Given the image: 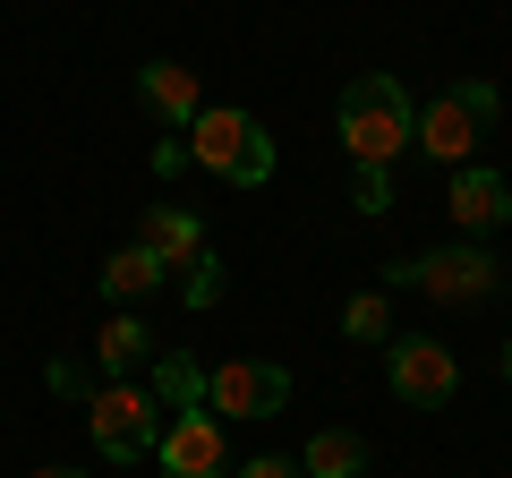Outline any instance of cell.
I'll use <instances>...</instances> for the list:
<instances>
[{"mask_svg": "<svg viewBox=\"0 0 512 478\" xmlns=\"http://www.w3.org/2000/svg\"><path fill=\"white\" fill-rule=\"evenodd\" d=\"M188 163L214 171L222 188H265L274 180V137H265V120L239 103H205L197 129H188Z\"/></svg>", "mask_w": 512, "mask_h": 478, "instance_id": "cell-2", "label": "cell"}, {"mask_svg": "<svg viewBox=\"0 0 512 478\" xmlns=\"http://www.w3.org/2000/svg\"><path fill=\"white\" fill-rule=\"evenodd\" d=\"M35 478H86V470H60V461H52V470H35Z\"/></svg>", "mask_w": 512, "mask_h": 478, "instance_id": "cell-20", "label": "cell"}, {"mask_svg": "<svg viewBox=\"0 0 512 478\" xmlns=\"http://www.w3.org/2000/svg\"><path fill=\"white\" fill-rule=\"evenodd\" d=\"M444 214H453L461 239L504 231V222H512V180H504V171H487V163H461L453 188H444Z\"/></svg>", "mask_w": 512, "mask_h": 478, "instance_id": "cell-9", "label": "cell"}, {"mask_svg": "<svg viewBox=\"0 0 512 478\" xmlns=\"http://www.w3.org/2000/svg\"><path fill=\"white\" fill-rule=\"evenodd\" d=\"M282 402H291V368H274V359H222L205 385L214 419H282Z\"/></svg>", "mask_w": 512, "mask_h": 478, "instance_id": "cell-7", "label": "cell"}, {"mask_svg": "<svg viewBox=\"0 0 512 478\" xmlns=\"http://www.w3.org/2000/svg\"><path fill=\"white\" fill-rule=\"evenodd\" d=\"M504 385H512V342H504Z\"/></svg>", "mask_w": 512, "mask_h": 478, "instance_id": "cell-21", "label": "cell"}, {"mask_svg": "<svg viewBox=\"0 0 512 478\" xmlns=\"http://www.w3.org/2000/svg\"><path fill=\"white\" fill-rule=\"evenodd\" d=\"M94 359H103L111 376H128V368H137V359H154V333L137 325V316H120V308H111V325L94 333Z\"/></svg>", "mask_w": 512, "mask_h": 478, "instance_id": "cell-15", "label": "cell"}, {"mask_svg": "<svg viewBox=\"0 0 512 478\" xmlns=\"http://www.w3.org/2000/svg\"><path fill=\"white\" fill-rule=\"evenodd\" d=\"M214 299H222V265L197 257V265H188V308H214Z\"/></svg>", "mask_w": 512, "mask_h": 478, "instance_id": "cell-18", "label": "cell"}, {"mask_svg": "<svg viewBox=\"0 0 512 478\" xmlns=\"http://www.w3.org/2000/svg\"><path fill=\"white\" fill-rule=\"evenodd\" d=\"M393 282H402V291L444 299V308H470V299H487L495 282H504V265H495L478 239H453V248H427V257L393 265Z\"/></svg>", "mask_w": 512, "mask_h": 478, "instance_id": "cell-5", "label": "cell"}, {"mask_svg": "<svg viewBox=\"0 0 512 478\" xmlns=\"http://www.w3.org/2000/svg\"><path fill=\"white\" fill-rule=\"evenodd\" d=\"M154 461H163V478H231L222 419L214 410H180V419L163 427V444H154Z\"/></svg>", "mask_w": 512, "mask_h": 478, "instance_id": "cell-8", "label": "cell"}, {"mask_svg": "<svg viewBox=\"0 0 512 478\" xmlns=\"http://www.w3.org/2000/svg\"><path fill=\"white\" fill-rule=\"evenodd\" d=\"M299 470H308V478H367V436H350V427H316L308 453H299Z\"/></svg>", "mask_w": 512, "mask_h": 478, "instance_id": "cell-13", "label": "cell"}, {"mask_svg": "<svg viewBox=\"0 0 512 478\" xmlns=\"http://www.w3.org/2000/svg\"><path fill=\"white\" fill-rule=\"evenodd\" d=\"M384 376H393V402H410V410H444L461 393V359L444 342H427V333H393L384 342Z\"/></svg>", "mask_w": 512, "mask_h": 478, "instance_id": "cell-6", "label": "cell"}, {"mask_svg": "<svg viewBox=\"0 0 512 478\" xmlns=\"http://www.w3.org/2000/svg\"><path fill=\"white\" fill-rule=\"evenodd\" d=\"M205 385H214V368H205V359H188V350H163V359H154V376H146V393L171 410V419H180V410H205Z\"/></svg>", "mask_w": 512, "mask_h": 478, "instance_id": "cell-12", "label": "cell"}, {"mask_svg": "<svg viewBox=\"0 0 512 478\" xmlns=\"http://www.w3.org/2000/svg\"><path fill=\"white\" fill-rule=\"evenodd\" d=\"M333 129H342L350 163L393 171V154L419 137V103H410V86H402L393 69H367V77H350V86H342V103H333Z\"/></svg>", "mask_w": 512, "mask_h": 478, "instance_id": "cell-1", "label": "cell"}, {"mask_svg": "<svg viewBox=\"0 0 512 478\" xmlns=\"http://www.w3.org/2000/svg\"><path fill=\"white\" fill-rule=\"evenodd\" d=\"M342 333L350 342H393V291H350Z\"/></svg>", "mask_w": 512, "mask_h": 478, "instance_id": "cell-16", "label": "cell"}, {"mask_svg": "<svg viewBox=\"0 0 512 478\" xmlns=\"http://www.w3.org/2000/svg\"><path fill=\"white\" fill-rule=\"evenodd\" d=\"M86 436H94L103 461H146L154 444H163V402H154L146 385L111 376V385L86 393Z\"/></svg>", "mask_w": 512, "mask_h": 478, "instance_id": "cell-4", "label": "cell"}, {"mask_svg": "<svg viewBox=\"0 0 512 478\" xmlns=\"http://www.w3.org/2000/svg\"><path fill=\"white\" fill-rule=\"evenodd\" d=\"M350 205H359V214H384V205H393V171L350 163Z\"/></svg>", "mask_w": 512, "mask_h": 478, "instance_id": "cell-17", "label": "cell"}, {"mask_svg": "<svg viewBox=\"0 0 512 478\" xmlns=\"http://www.w3.org/2000/svg\"><path fill=\"white\" fill-rule=\"evenodd\" d=\"M137 248H154V265H163V274H188V265L205 257V222L188 214V205H146Z\"/></svg>", "mask_w": 512, "mask_h": 478, "instance_id": "cell-10", "label": "cell"}, {"mask_svg": "<svg viewBox=\"0 0 512 478\" xmlns=\"http://www.w3.org/2000/svg\"><path fill=\"white\" fill-rule=\"evenodd\" d=\"M231 478H308V470H299V453H256V461H239Z\"/></svg>", "mask_w": 512, "mask_h": 478, "instance_id": "cell-19", "label": "cell"}, {"mask_svg": "<svg viewBox=\"0 0 512 478\" xmlns=\"http://www.w3.org/2000/svg\"><path fill=\"white\" fill-rule=\"evenodd\" d=\"M137 94H146L154 120H171V129H197V111H205V86L188 60H146L137 69Z\"/></svg>", "mask_w": 512, "mask_h": 478, "instance_id": "cell-11", "label": "cell"}, {"mask_svg": "<svg viewBox=\"0 0 512 478\" xmlns=\"http://www.w3.org/2000/svg\"><path fill=\"white\" fill-rule=\"evenodd\" d=\"M495 103H504V94H495L487 77H461V86H444L436 103H419V137H410V146H419L427 163L461 171L478 154V137L495 129Z\"/></svg>", "mask_w": 512, "mask_h": 478, "instance_id": "cell-3", "label": "cell"}, {"mask_svg": "<svg viewBox=\"0 0 512 478\" xmlns=\"http://www.w3.org/2000/svg\"><path fill=\"white\" fill-rule=\"evenodd\" d=\"M163 282H171V274L154 265V248H137V239L103 257V299H111V308H120V299H146V291H163Z\"/></svg>", "mask_w": 512, "mask_h": 478, "instance_id": "cell-14", "label": "cell"}]
</instances>
